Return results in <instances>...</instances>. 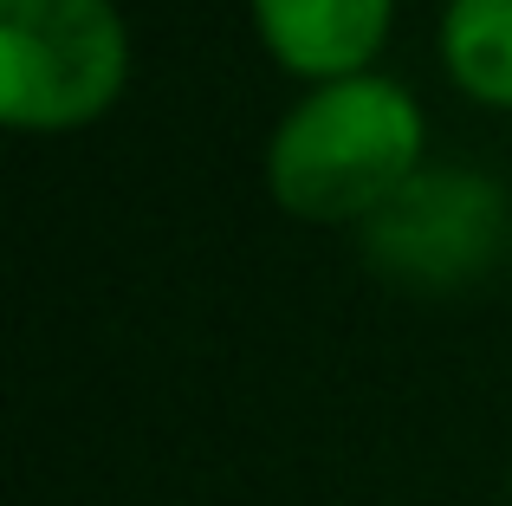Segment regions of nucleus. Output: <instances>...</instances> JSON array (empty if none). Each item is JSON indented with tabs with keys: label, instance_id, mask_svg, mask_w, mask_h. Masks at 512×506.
<instances>
[{
	"label": "nucleus",
	"instance_id": "1",
	"mask_svg": "<svg viewBox=\"0 0 512 506\" xmlns=\"http://www.w3.org/2000/svg\"><path fill=\"white\" fill-rule=\"evenodd\" d=\"M428 124L409 85L383 72L312 85L266 143V189L292 221L363 228L422 169Z\"/></svg>",
	"mask_w": 512,
	"mask_h": 506
},
{
	"label": "nucleus",
	"instance_id": "2",
	"mask_svg": "<svg viewBox=\"0 0 512 506\" xmlns=\"http://www.w3.org/2000/svg\"><path fill=\"white\" fill-rule=\"evenodd\" d=\"M130 78L117 0H0V124L20 137L91 130Z\"/></svg>",
	"mask_w": 512,
	"mask_h": 506
},
{
	"label": "nucleus",
	"instance_id": "3",
	"mask_svg": "<svg viewBox=\"0 0 512 506\" xmlns=\"http://www.w3.org/2000/svg\"><path fill=\"white\" fill-rule=\"evenodd\" d=\"M363 260L409 292L474 286L506 241V195L480 169L422 163L370 221H363Z\"/></svg>",
	"mask_w": 512,
	"mask_h": 506
},
{
	"label": "nucleus",
	"instance_id": "4",
	"mask_svg": "<svg viewBox=\"0 0 512 506\" xmlns=\"http://www.w3.org/2000/svg\"><path fill=\"white\" fill-rule=\"evenodd\" d=\"M260 46L305 85L357 78L389 39L396 0H247Z\"/></svg>",
	"mask_w": 512,
	"mask_h": 506
},
{
	"label": "nucleus",
	"instance_id": "5",
	"mask_svg": "<svg viewBox=\"0 0 512 506\" xmlns=\"http://www.w3.org/2000/svg\"><path fill=\"white\" fill-rule=\"evenodd\" d=\"M441 65L474 104L512 111V0H448Z\"/></svg>",
	"mask_w": 512,
	"mask_h": 506
}]
</instances>
